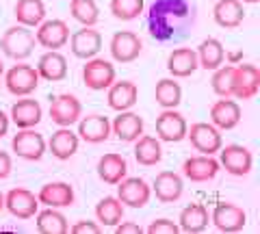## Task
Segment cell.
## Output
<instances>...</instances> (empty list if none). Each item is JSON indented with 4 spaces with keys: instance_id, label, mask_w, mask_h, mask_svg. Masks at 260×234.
Segmentation results:
<instances>
[{
    "instance_id": "cell-35",
    "label": "cell",
    "mask_w": 260,
    "mask_h": 234,
    "mask_svg": "<svg viewBox=\"0 0 260 234\" xmlns=\"http://www.w3.org/2000/svg\"><path fill=\"white\" fill-rule=\"evenodd\" d=\"M154 100L162 109H176L182 102V87L174 78H160L154 89Z\"/></svg>"
},
{
    "instance_id": "cell-29",
    "label": "cell",
    "mask_w": 260,
    "mask_h": 234,
    "mask_svg": "<svg viewBox=\"0 0 260 234\" xmlns=\"http://www.w3.org/2000/svg\"><path fill=\"white\" fill-rule=\"evenodd\" d=\"M98 176H100L102 182L115 187L119 180H124L128 176L126 158L121 154H117V152H109V154L100 156V160H98Z\"/></svg>"
},
{
    "instance_id": "cell-48",
    "label": "cell",
    "mask_w": 260,
    "mask_h": 234,
    "mask_svg": "<svg viewBox=\"0 0 260 234\" xmlns=\"http://www.w3.org/2000/svg\"><path fill=\"white\" fill-rule=\"evenodd\" d=\"M3 74H5V63L0 61V78H3Z\"/></svg>"
},
{
    "instance_id": "cell-33",
    "label": "cell",
    "mask_w": 260,
    "mask_h": 234,
    "mask_svg": "<svg viewBox=\"0 0 260 234\" xmlns=\"http://www.w3.org/2000/svg\"><path fill=\"white\" fill-rule=\"evenodd\" d=\"M195 52H198V63L202 70H217L219 65H223V61H225V48L215 37L204 39Z\"/></svg>"
},
{
    "instance_id": "cell-1",
    "label": "cell",
    "mask_w": 260,
    "mask_h": 234,
    "mask_svg": "<svg viewBox=\"0 0 260 234\" xmlns=\"http://www.w3.org/2000/svg\"><path fill=\"white\" fill-rule=\"evenodd\" d=\"M191 5L186 0H156L148 13L150 35L158 42H167L180 30L182 24L189 20Z\"/></svg>"
},
{
    "instance_id": "cell-4",
    "label": "cell",
    "mask_w": 260,
    "mask_h": 234,
    "mask_svg": "<svg viewBox=\"0 0 260 234\" xmlns=\"http://www.w3.org/2000/svg\"><path fill=\"white\" fill-rule=\"evenodd\" d=\"M219 165L230 176H247L254 167V156L251 152L245 148V145H239V143H230V145H221L219 148Z\"/></svg>"
},
{
    "instance_id": "cell-22",
    "label": "cell",
    "mask_w": 260,
    "mask_h": 234,
    "mask_svg": "<svg viewBox=\"0 0 260 234\" xmlns=\"http://www.w3.org/2000/svg\"><path fill=\"white\" fill-rule=\"evenodd\" d=\"M241 122V107L237 100L221 98L210 107V124L217 126L219 130H232Z\"/></svg>"
},
{
    "instance_id": "cell-31",
    "label": "cell",
    "mask_w": 260,
    "mask_h": 234,
    "mask_svg": "<svg viewBox=\"0 0 260 234\" xmlns=\"http://www.w3.org/2000/svg\"><path fill=\"white\" fill-rule=\"evenodd\" d=\"M135 158H137V163L143 167L158 165L162 158V148H160L158 137L141 135L139 139H135Z\"/></svg>"
},
{
    "instance_id": "cell-41",
    "label": "cell",
    "mask_w": 260,
    "mask_h": 234,
    "mask_svg": "<svg viewBox=\"0 0 260 234\" xmlns=\"http://www.w3.org/2000/svg\"><path fill=\"white\" fill-rule=\"evenodd\" d=\"M70 232H74V234H100L102 228L98 223H93V221L83 219V221H76L74 225H72Z\"/></svg>"
},
{
    "instance_id": "cell-20",
    "label": "cell",
    "mask_w": 260,
    "mask_h": 234,
    "mask_svg": "<svg viewBox=\"0 0 260 234\" xmlns=\"http://www.w3.org/2000/svg\"><path fill=\"white\" fill-rule=\"evenodd\" d=\"M182 191H184V182L180 178V174H176V172H160L152 184V193L162 204L178 202L182 197Z\"/></svg>"
},
{
    "instance_id": "cell-14",
    "label": "cell",
    "mask_w": 260,
    "mask_h": 234,
    "mask_svg": "<svg viewBox=\"0 0 260 234\" xmlns=\"http://www.w3.org/2000/svg\"><path fill=\"white\" fill-rule=\"evenodd\" d=\"M219 169H221L219 160L213 158L210 154L191 156V158H186L182 163L184 178L191 180V182H208V180H213L215 176L219 174Z\"/></svg>"
},
{
    "instance_id": "cell-42",
    "label": "cell",
    "mask_w": 260,
    "mask_h": 234,
    "mask_svg": "<svg viewBox=\"0 0 260 234\" xmlns=\"http://www.w3.org/2000/svg\"><path fill=\"white\" fill-rule=\"evenodd\" d=\"M11 169H13V160H11V156L7 154L5 150H0V180L9 178Z\"/></svg>"
},
{
    "instance_id": "cell-5",
    "label": "cell",
    "mask_w": 260,
    "mask_h": 234,
    "mask_svg": "<svg viewBox=\"0 0 260 234\" xmlns=\"http://www.w3.org/2000/svg\"><path fill=\"white\" fill-rule=\"evenodd\" d=\"M115 65L107 59H100V56H91L87 59L85 68H83V83L93 91H104L109 89L115 80Z\"/></svg>"
},
{
    "instance_id": "cell-36",
    "label": "cell",
    "mask_w": 260,
    "mask_h": 234,
    "mask_svg": "<svg viewBox=\"0 0 260 234\" xmlns=\"http://www.w3.org/2000/svg\"><path fill=\"white\" fill-rule=\"evenodd\" d=\"M95 217L102 225H117L124 219V204L113 195L102 197L95 206Z\"/></svg>"
},
{
    "instance_id": "cell-26",
    "label": "cell",
    "mask_w": 260,
    "mask_h": 234,
    "mask_svg": "<svg viewBox=\"0 0 260 234\" xmlns=\"http://www.w3.org/2000/svg\"><path fill=\"white\" fill-rule=\"evenodd\" d=\"M9 119L18 128H35L42 122V104L28 98V95H22V100H18L11 107Z\"/></svg>"
},
{
    "instance_id": "cell-7",
    "label": "cell",
    "mask_w": 260,
    "mask_h": 234,
    "mask_svg": "<svg viewBox=\"0 0 260 234\" xmlns=\"http://www.w3.org/2000/svg\"><path fill=\"white\" fill-rule=\"evenodd\" d=\"M11 150L24 160H39L46 154V139L35 128H20L11 139Z\"/></svg>"
},
{
    "instance_id": "cell-30",
    "label": "cell",
    "mask_w": 260,
    "mask_h": 234,
    "mask_svg": "<svg viewBox=\"0 0 260 234\" xmlns=\"http://www.w3.org/2000/svg\"><path fill=\"white\" fill-rule=\"evenodd\" d=\"M213 18L221 28H237L245 20V9L241 0H219L213 9Z\"/></svg>"
},
{
    "instance_id": "cell-3",
    "label": "cell",
    "mask_w": 260,
    "mask_h": 234,
    "mask_svg": "<svg viewBox=\"0 0 260 234\" xmlns=\"http://www.w3.org/2000/svg\"><path fill=\"white\" fill-rule=\"evenodd\" d=\"M3 76H5L7 91L18 95V98L30 95L39 87V80H42L37 74V70L28 65V63H18V65H13L11 70H7Z\"/></svg>"
},
{
    "instance_id": "cell-9",
    "label": "cell",
    "mask_w": 260,
    "mask_h": 234,
    "mask_svg": "<svg viewBox=\"0 0 260 234\" xmlns=\"http://www.w3.org/2000/svg\"><path fill=\"white\" fill-rule=\"evenodd\" d=\"M109 50L117 63H133L135 59H139V54L143 50V42L133 30H117L111 37Z\"/></svg>"
},
{
    "instance_id": "cell-45",
    "label": "cell",
    "mask_w": 260,
    "mask_h": 234,
    "mask_svg": "<svg viewBox=\"0 0 260 234\" xmlns=\"http://www.w3.org/2000/svg\"><path fill=\"white\" fill-rule=\"evenodd\" d=\"M225 56H228V54H225ZM228 59H230V61H232V65H237V63H239V61H243V54H241V52H232L230 56H228Z\"/></svg>"
},
{
    "instance_id": "cell-12",
    "label": "cell",
    "mask_w": 260,
    "mask_h": 234,
    "mask_svg": "<svg viewBox=\"0 0 260 234\" xmlns=\"http://www.w3.org/2000/svg\"><path fill=\"white\" fill-rule=\"evenodd\" d=\"M117 199L130 208H143L152 197V187L143 178H126L117 184Z\"/></svg>"
},
{
    "instance_id": "cell-40",
    "label": "cell",
    "mask_w": 260,
    "mask_h": 234,
    "mask_svg": "<svg viewBox=\"0 0 260 234\" xmlns=\"http://www.w3.org/2000/svg\"><path fill=\"white\" fill-rule=\"evenodd\" d=\"M148 232L150 234H178L180 228H178V223H174L172 219H154L148 225Z\"/></svg>"
},
{
    "instance_id": "cell-34",
    "label": "cell",
    "mask_w": 260,
    "mask_h": 234,
    "mask_svg": "<svg viewBox=\"0 0 260 234\" xmlns=\"http://www.w3.org/2000/svg\"><path fill=\"white\" fill-rule=\"evenodd\" d=\"M37 230L42 234H65L70 232V221L59 208L46 206V211H37Z\"/></svg>"
},
{
    "instance_id": "cell-13",
    "label": "cell",
    "mask_w": 260,
    "mask_h": 234,
    "mask_svg": "<svg viewBox=\"0 0 260 234\" xmlns=\"http://www.w3.org/2000/svg\"><path fill=\"white\" fill-rule=\"evenodd\" d=\"M5 208L13 217H18V219H30L39 211V199L32 191L18 187V189H11L5 195Z\"/></svg>"
},
{
    "instance_id": "cell-24",
    "label": "cell",
    "mask_w": 260,
    "mask_h": 234,
    "mask_svg": "<svg viewBox=\"0 0 260 234\" xmlns=\"http://www.w3.org/2000/svg\"><path fill=\"white\" fill-rule=\"evenodd\" d=\"M78 143H80L78 135L72 130L70 126H59V130L52 132L50 141L46 143V148L52 152L54 158H59V160H70V158L78 152Z\"/></svg>"
},
{
    "instance_id": "cell-25",
    "label": "cell",
    "mask_w": 260,
    "mask_h": 234,
    "mask_svg": "<svg viewBox=\"0 0 260 234\" xmlns=\"http://www.w3.org/2000/svg\"><path fill=\"white\" fill-rule=\"evenodd\" d=\"M200 68L198 63V52L193 48H176L172 50V54L167 56V72L172 74L174 78H186L195 74V70Z\"/></svg>"
},
{
    "instance_id": "cell-44",
    "label": "cell",
    "mask_w": 260,
    "mask_h": 234,
    "mask_svg": "<svg viewBox=\"0 0 260 234\" xmlns=\"http://www.w3.org/2000/svg\"><path fill=\"white\" fill-rule=\"evenodd\" d=\"M9 124H11V119H9V115H7L5 111H0V139L9 132Z\"/></svg>"
},
{
    "instance_id": "cell-19",
    "label": "cell",
    "mask_w": 260,
    "mask_h": 234,
    "mask_svg": "<svg viewBox=\"0 0 260 234\" xmlns=\"http://www.w3.org/2000/svg\"><path fill=\"white\" fill-rule=\"evenodd\" d=\"M107 100L113 111H128L139 100V87L133 80H113V85L107 89Z\"/></svg>"
},
{
    "instance_id": "cell-32",
    "label": "cell",
    "mask_w": 260,
    "mask_h": 234,
    "mask_svg": "<svg viewBox=\"0 0 260 234\" xmlns=\"http://www.w3.org/2000/svg\"><path fill=\"white\" fill-rule=\"evenodd\" d=\"M13 15L18 24H24V26H39L46 20V5L44 0H18L13 7Z\"/></svg>"
},
{
    "instance_id": "cell-11",
    "label": "cell",
    "mask_w": 260,
    "mask_h": 234,
    "mask_svg": "<svg viewBox=\"0 0 260 234\" xmlns=\"http://www.w3.org/2000/svg\"><path fill=\"white\" fill-rule=\"evenodd\" d=\"M83 115V104L76 95L59 93L50 100V119L56 126H72Z\"/></svg>"
},
{
    "instance_id": "cell-43",
    "label": "cell",
    "mask_w": 260,
    "mask_h": 234,
    "mask_svg": "<svg viewBox=\"0 0 260 234\" xmlns=\"http://www.w3.org/2000/svg\"><path fill=\"white\" fill-rule=\"evenodd\" d=\"M115 232H117V234H141V232H143V228H141L139 223L119 221V223L115 225Z\"/></svg>"
},
{
    "instance_id": "cell-8",
    "label": "cell",
    "mask_w": 260,
    "mask_h": 234,
    "mask_svg": "<svg viewBox=\"0 0 260 234\" xmlns=\"http://www.w3.org/2000/svg\"><path fill=\"white\" fill-rule=\"evenodd\" d=\"M186 139L191 141V145L200 154H210V156L217 154L219 148L223 145L219 128L213 124H206V122H198L191 128H186Z\"/></svg>"
},
{
    "instance_id": "cell-6",
    "label": "cell",
    "mask_w": 260,
    "mask_h": 234,
    "mask_svg": "<svg viewBox=\"0 0 260 234\" xmlns=\"http://www.w3.org/2000/svg\"><path fill=\"white\" fill-rule=\"evenodd\" d=\"M210 221L215 223V228L219 232L225 234H234L241 232L247 223V213L243 211L239 204H232V202H219L210 213Z\"/></svg>"
},
{
    "instance_id": "cell-23",
    "label": "cell",
    "mask_w": 260,
    "mask_h": 234,
    "mask_svg": "<svg viewBox=\"0 0 260 234\" xmlns=\"http://www.w3.org/2000/svg\"><path fill=\"white\" fill-rule=\"evenodd\" d=\"M37 199H39V204H44V206L65 208V206L74 204L76 195H74V187L68 182H48L39 189Z\"/></svg>"
},
{
    "instance_id": "cell-46",
    "label": "cell",
    "mask_w": 260,
    "mask_h": 234,
    "mask_svg": "<svg viewBox=\"0 0 260 234\" xmlns=\"http://www.w3.org/2000/svg\"><path fill=\"white\" fill-rule=\"evenodd\" d=\"M3 211H5V195L0 193V213H3Z\"/></svg>"
},
{
    "instance_id": "cell-28",
    "label": "cell",
    "mask_w": 260,
    "mask_h": 234,
    "mask_svg": "<svg viewBox=\"0 0 260 234\" xmlns=\"http://www.w3.org/2000/svg\"><path fill=\"white\" fill-rule=\"evenodd\" d=\"M35 70L39 78L50 80V83H59V80L68 76V59L59 50H48L39 56Z\"/></svg>"
},
{
    "instance_id": "cell-47",
    "label": "cell",
    "mask_w": 260,
    "mask_h": 234,
    "mask_svg": "<svg viewBox=\"0 0 260 234\" xmlns=\"http://www.w3.org/2000/svg\"><path fill=\"white\" fill-rule=\"evenodd\" d=\"M243 5H256V3H260V0H241Z\"/></svg>"
},
{
    "instance_id": "cell-15",
    "label": "cell",
    "mask_w": 260,
    "mask_h": 234,
    "mask_svg": "<svg viewBox=\"0 0 260 234\" xmlns=\"http://www.w3.org/2000/svg\"><path fill=\"white\" fill-rule=\"evenodd\" d=\"M35 39L48 50H59L70 42V26L63 20H44L37 26Z\"/></svg>"
},
{
    "instance_id": "cell-27",
    "label": "cell",
    "mask_w": 260,
    "mask_h": 234,
    "mask_svg": "<svg viewBox=\"0 0 260 234\" xmlns=\"http://www.w3.org/2000/svg\"><path fill=\"white\" fill-rule=\"evenodd\" d=\"M210 223V213L204 204H198V202H193V204L184 206L180 211V217H178V228L182 232H189V234H200L208 228Z\"/></svg>"
},
{
    "instance_id": "cell-17",
    "label": "cell",
    "mask_w": 260,
    "mask_h": 234,
    "mask_svg": "<svg viewBox=\"0 0 260 234\" xmlns=\"http://www.w3.org/2000/svg\"><path fill=\"white\" fill-rule=\"evenodd\" d=\"M260 89V70L251 63H239L234 74V98L251 100Z\"/></svg>"
},
{
    "instance_id": "cell-21",
    "label": "cell",
    "mask_w": 260,
    "mask_h": 234,
    "mask_svg": "<svg viewBox=\"0 0 260 234\" xmlns=\"http://www.w3.org/2000/svg\"><path fill=\"white\" fill-rule=\"evenodd\" d=\"M111 132L124 143H133L135 139H139L143 135V117L139 113L133 111H119V115L113 119L111 124Z\"/></svg>"
},
{
    "instance_id": "cell-39",
    "label": "cell",
    "mask_w": 260,
    "mask_h": 234,
    "mask_svg": "<svg viewBox=\"0 0 260 234\" xmlns=\"http://www.w3.org/2000/svg\"><path fill=\"white\" fill-rule=\"evenodd\" d=\"M109 7H111V13L117 20L130 22V20H137L143 13L145 0H111Z\"/></svg>"
},
{
    "instance_id": "cell-37",
    "label": "cell",
    "mask_w": 260,
    "mask_h": 234,
    "mask_svg": "<svg viewBox=\"0 0 260 234\" xmlns=\"http://www.w3.org/2000/svg\"><path fill=\"white\" fill-rule=\"evenodd\" d=\"M213 91L219 98H232L234 95V74H237V65H219L217 70H213Z\"/></svg>"
},
{
    "instance_id": "cell-16",
    "label": "cell",
    "mask_w": 260,
    "mask_h": 234,
    "mask_svg": "<svg viewBox=\"0 0 260 234\" xmlns=\"http://www.w3.org/2000/svg\"><path fill=\"white\" fill-rule=\"evenodd\" d=\"M70 48L72 54L78 59H91L102 50V35L100 30H95L93 26H83L70 37Z\"/></svg>"
},
{
    "instance_id": "cell-38",
    "label": "cell",
    "mask_w": 260,
    "mask_h": 234,
    "mask_svg": "<svg viewBox=\"0 0 260 234\" xmlns=\"http://www.w3.org/2000/svg\"><path fill=\"white\" fill-rule=\"evenodd\" d=\"M70 13L83 26H95L98 20H100V9H98L95 0H72Z\"/></svg>"
},
{
    "instance_id": "cell-10",
    "label": "cell",
    "mask_w": 260,
    "mask_h": 234,
    "mask_svg": "<svg viewBox=\"0 0 260 234\" xmlns=\"http://www.w3.org/2000/svg\"><path fill=\"white\" fill-rule=\"evenodd\" d=\"M186 119L182 113L176 109H162V113L156 117V137L160 141L178 143L186 139Z\"/></svg>"
},
{
    "instance_id": "cell-18",
    "label": "cell",
    "mask_w": 260,
    "mask_h": 234,
    "mask_svg": "<svg viewBox=\"0 0 260 234\" xmlns=\"http://www.w3.org/2000/svg\"><path fill=\"white\" fill-rule=\"evenodd\" d=\"M78 139H83L87 143H104L111 137V122L109 117L104 115H98V113H93V115H87L83 117L80 115L78 119Z\"/></svg>"
},
{
    "instance_id": "cell-2",
    "label": "cell",
    "mask_w": 260,
    "mask_h": 234,
    "mask_svg": "<svg viewBox=\"0 0 260 234\" xmlns=\"http://www.w3.org/2000/svg\"><path fill=\"white\" fill-rule=\"evenodd\" d=\"M37 46V39H35V33L24 26V24H15V26L7 28L3 37H0V48L3 52L9 56V59H15V61H24L28 59L32 54Z\"/></svg>"
}]
</instances>
